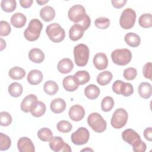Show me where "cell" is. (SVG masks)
I'll return each instance as SVG.
<instances>
[{
	"label": "cell",
	"mask_w": 152,
	"mask_h": 152,
	"mask_svg": "<svg viewBox=\"0 0 152 152\" xmlns=\"http://www.w3.org/2000/svg\"><path fill=\"white\" fill-rule=\"evenodd\" d=\"M56 128L59 132L67 133L72 129V125L69 122L65 120H62L57 124Z\"/></svg>",
	"instance_id": "obj_39"
},
{
	"label": "cell",
	"mask_w": 152,
	"mask_h": 152,
	"mask_svg": "<svg viewBox=\"0 0 152 152\" xmlns=\"http://www.w3.org/2000/svg\"><path fill=\"white\" fill-rule=\"evenodd\" d=\"M132 146V150L135 152H144L147 148L145 143L141 140L137 141Z\"/></svg>",
	"instance_id": "obj_44"
},
{
	"label": "cell",
	"mask_w": 152,
	"mask_h": 152,
	"mask_svg": "<svg viewBox=\"0 0 152 152\" xmlns=\"http://www.w3.org/2000/svg\"><path fill=\"white\" fill-rule=\"evenodd\" d=\"M138 24L142 28H147L152 26V17L150 13L141 15L138 19Z\"/></svg>",
	"instance_id": "obj_32"
},
{
	"label": "cell",
	"mask_w": 152,
	"mask_h": 152,
	"mask_svg": "<svg viewBox=\"0 0 152 152\" xmlns=\"http://www.w3.org/2000/svg\"><path fill=\"white\" fill-rule=\"evenodd\" d=\"M100 93L99 88L95 84H90L84 89L85 96L90 100H94L98 97Z\"/></svg>",
	"instance_id": "obj_26"
},
{
	"label": "cell",
	"mask_w": 152,
	"mask_h": 152,
	"mask_svg": "<svg viewBox=\"0 0 152 152\" xmlns=\"http://www.w3.org/2000/svg\"><path fill=\"white\" fill-rule=\"evenodd\" d=\"M113 75L109 71H104L98 74L96 80L100 86H106L112 80Z\"/></svg>",
	"instance_id": "obj_28"
},
{
	"label": "cell",
	"mask_w": 152,
	"mask_h": 152,
	"mask_svg": "<svg viewBox=\"0 0 152 152\" xmlns=\"http://www.w3.org/2000/svg\"><path fill=\"white\" fill-rule=\"evenodd\" d=\"M28 58L32 62L40 64L44 61L45 54L41 49L39 48H33L29 51Z\"/></svg>",
	"instance_id": "obj_24"
},
{
	"label": "cell",
	"mask_w": 152,
	"mask_h": 152,
	"mask_svg": "<svg viewBox=\"0 0 152 152\" xmlns=\"http://www.w3.org/2000/svg\"><path fill=\"white\" fill-rule=\"evenodd\" d=\"M37 137L42 141H49L53 137V133L49 128H43L38 131Z\"/></svg>",
	"instance_id": "obj_33"
},
{
	"label": "cell",
	"mask_w": 152,
	"mask_h": 152,
	"mask_svg": "<svg viewBox=\"0 0 152 152\" xmlns=\"http://www.w3.org/2000/svg\"><path fill=\"white\" fill-rule=\"evenodd\" d=\"M58 89L59 87L57 83L52 80L47 81L43 85L44 91L50 96L55 95L58 91Z\"/></svg>",
	"instance_id": "obj_31"
},
{
	"label": "cell",
	"mask_w": 152,
	"mask_h": 152,
	"mask_svg": "<svg viewBox=\"0 0 152 152\" xmlns=\"http://www.w3.org/2000/svg\"><path fill=\"white\" fill-rule=\"evenodd\" d=\"M11 145L10 138L2 132L0 133V150L5 151L8 150Z\"/></svg>",
	"instance_id": "obj_37"
},
{
	"label": "cell",
	"mask_w": 152,
	"mask_h": 152,
	"mask_svg": "<svg viewBox=\"0 0 152 152\" xmlns=\"http://www.w3.org/2000/svg\"><path fill=\"white\" fill-rule=\"evenodd\" d=\"M120 93L125 97L130 96L134 93V87L131 83L123 82L121 87Z\"/></svg>",
	"instance_id": "obj_40"
},
{
	"label": "cell",
	"mask_w": 152,
	"mask_h": 152,
	"mask_svg": "<svg viewBox=\"0 0 152 152\" xmlns=\"http://www.w3.org/2000/svg\"><path fill=\"white\" fill-rule=\"evenodd\" d=\"M46 33L49 39L54 43L62 42L65 37L64 29L56 23L48 25L46 28Z\"/></svg>",
	"instance_id": "obj_4"
},
{
	"label": "cell",
	"mask_w": 152,
	"mask_h": 152,
	"mask_svg": "<svg viewBox=\"0 0 152 152\" xmlns=\"http://www.w3.org/2000/svg\"><path fill=\"white\" fill-rule=\"evenodd\" d=\"M1 7L4 11L11 12L15 10L17 3L15 0H2L1 2Z\"/></svg>",
	"instance_id": "obj_34"
},
{
	"label": "cell",
	"mask_w": 152,
	"mask_h": 152,
	"mask_svg": "<svg viewBox=\"0 0 152 152\" xmlns=\"http://www.w3.org/2000/svg\"><path fill=\"white\" fill-rule=\"evenodd\" d=\"M90 138L88 130L85 127H80L74 132L71 136V140L73 144L80 145L86 144Z\"/></svg>",
	"instance_id": "obj_9"
},
{
	"label": "cell",
	"mask_w": 152,
	"mask_h": 152,
	"mask_svg": "<svg viewBox=\"0 0 152 152\" xmlns=\"http://www.w3.org/2000/svg\"><path fill=\"white\" fill-rule=\"evenodd\" d=\"M89 49L87 45L80 43L74 48V61L78 66H84L87 65L89 58Z\"/></svg>",
	"instance_id": "obj_2"
},
{
	"label": "cell",
	"mask_w": 152,
	"mask_h": 152,
	"mask_svg": "<svg viewBox=\"0 0 152 152\" xmlns=\"http://www.w3.org/2000/svg\"><path fill=\"white\" fill-rule=\"evenodd\" d=\"M94 25L98 28L106 29L110 26V20L107 17H100L95 20Z\"/></svg>",
	"instance_id": "obj_38"
},
{
	"label": "cell",
	"mask_w": 152,
	"mask_h": 152,
	"mask_svg": "<svg viewBox=\"0 0 152 152\" xmlns=\"http://www.w3.org/2000/svg\"><path fill=\"white\" fill-rule=\"evenodd\" d=\"M68 115L71 120L78 122L83 119L85 115V110L83 106L75 104L69 108Z\"/></svg>",
	"instance_id": "obj_12"
},
{
	"label": "cell",
	"mask_w": 152,
	"mask_h": 152,
	"mask_svg": "<svg viewBox=\"0 0 152 152\" xmlns=\"http://www.w3.org/2000/svg\"><path fill=\"white\" fill-rule=\"evenodd\" d=\"M37 102V98L35 94H28L22 100L20 105L21 110L25 113L31 112L36 107Z\"/></svg>",
	"instance_id": "obj_11"
},
{
	"label": "cell",
	"mask_w": 152,
	"mask_h": 152,
	"mask_svg": "<svg viewBox=\"0 0 152 152\" xmlns=\"http://www.w3.org/2000/svg\"><path fill=\"white\" fill-rule=\"evenodd\" d=\"M17 147L20 152H34L35 151L32 141L26 137H23L18 140Z\"/></svg>",
	"instance_id": "obj_13"
},
{
	"label": "cell",
	"mask_w": 152,
	"mask_h": 152,
	"mask_svg": "<svg viewBox=\"0 0 152 152\" xmlns=\"http://www.w3.org/2000/svg\"><path fill=\"white\" fill-rule=\"evenodd\" d=\"M151 67L152 64L151 62L146 63L142 68V73L145 78L151 80Z\"/></svg>",
	"instance_id": "obj_45"
},
{
	"label": "cell",
	"mask_w": 152,
	"mask_h": 152,
	"mask_svg": "<svg viewBox=\"0 0 152 152\" xmlns=\"http://www.w3.org/2000/svg\"><path fill=\"white\" fill-rule=\"evenodd\" d=\"M69 19L75 24H79L83 21L88 15L86 14L84 7L80 5L77 4L71 7L68 12Z\"/></svg>",
	"instance_id": "obj_8"
},
{
	"label": "cell",
	"mask_w": 152,
	"mask_h": 152,
	"mask_svg": "<svg viewBox=\"0 0 152 152\" xmlns=\"http://www.w3.org/2000/svg\"><path fill=\"white\" fill-rule=\"evenodd\" d=\"M73 76L78 85H83L88 83L90 79L89 73L85 70L78 71L76 72Z\"/></svg>",
	"instance_id": "obj_27"
},
{
	"label": "cell",
	"mask_w": 152,
	"mask_h": 152,
	"mask_svg": "<svg viewBox=\"0 0 152 152\" xmlns=\"http://www.w3.org/2000/svg\"><path fill=\"white\" fill-rule=\"evenodd\" d=\"M124 40L128 45L133 48L138 47L141 43L140 37L136 33L132 32L126 33L125 35Z\"/></svg>",
	"instance_id": "obj_25"
},
{
	"label": "cell",
	"mask_w": 152,
	"mask_h": 152,
	"mask_svg": "<svg viewBox=\"0 0 152 152\" xmlns=\"http://www.w3.org/2000/svg\"><path fill=\"white\" fill-rule=\"evenodd\" d=\"M49 147L55 152H71L72 151L70 146L59 136L53 137L50 140Z\"/></svg>",
	"instance_id": "obj_10"
},
{
	"label": "cell",
	"mask_w": 152,
	"mask_h": 152,
	"mask_svg": "<svg viewBox=\"0 0 152 152\" xmlns=\"http://www.w3.org/2000/svg\"><path fill=\"white\" fill-rule=\"evenodd\" d=\"M87 123L89 126L95 132L101 133L104 132L107 126L106 121L102 116L97 112L91 113L87 118Z\"/></svg>",
	"instance_id": "obj_3"
},
{
	"label": "cell",
	"mask_w": 152,
	"mask_h": 152,
	"mask_svg": "<svg viewBox=\"0 0 152 152\" xmlns=\"http://www.w3.org/2000/svg\"><path fill=\"white\" fill-rule=\"evenodd\" d=\"M113 62L118 65H126L130 62L132 59L131 52L126 48L114 50L111 53Z\"/></svg>",
	"instance_id": "obj_5"
},
{
	"label": "cell",
	"mask_w": 152,
	"mask_h": 152,
	"mask_svg": "<svg viewBox=\"0 0 152 152\" xmlns=\"http://www.w3.org/2000/svg\"><path fill=\"white\" fill-rule=\"evenodd\" d=\"M12 119L11 115L7 112H1L0 113V124L2 126H7L12 122Z\"/></svg>",
	"instance_id": "obj_41"
},
{
	"label": "cell",
	"mask_w": 152,
	"mask_h": 152,
	"mask_svg": "<svg viewBox=\"0 0 152 152\" xmlns=\"http://www.w3.org/2000/svg\"><path fill=\"white\" fill-rule=\"evenodd\" d=\"M8 93L14 97H18L23 93V88L22 85L17 82H14L8 86Z\"/></svg>",
	"instance_id": "obj_30"
},
{
	"label": "cell",
	"mask_w": 152,
	"mask_h": 152,
	"mask_svg": "<svg viewBox=\"0 0 152 152\" xmlns=\"http://www.w3.org/2000/svg\"><path fill=\"white\" fill-rule=\"evenodd\" d=\"M126 2L127 1L126 0H112L111 1L112 5L116 8H121L123 7Z\"/></svg>",
	"instance_id": "obj_47"
},
{
	"label": "cell",
	"mask_w": 152,
	"mask_h": 152,
	"mask_svg": "<svg viewBox=\"0 0 152 152\" xmlns=\"http://www.w3.org/2000/svg\"><path fill=\"white\" fill-rule=\"evenodd\" d=\"M6 47V43L5 41H4L2 38H1V50H2L4 49H5Z\"/></svg>",
	"instance_id": "obj_50"
},
{
	"label": "cell",
	"mask_w": 152,
	"mask_h": 152,
	"mask_svg": "<svg viewBox=\"0 0 152 152\" xmlns=\"http://www.w3.org/2000/svg\"><path fill=\"white\" fill-rule=\"evenodd\" d=\"M49 2V0H37L36 2L39 5H45V4L48 3Z\"/></svg>",
	"instance_id": "obj_51"
},
{
	"label": "cell",
	"mask_w": 152,
	"mask_h": 152,
	"mask_svg": "<svg viewBox=\"0 0 152 152\" xmlns=\"http://www.w3.org/2000/svg\"><path fill=\"white\" fill-rule=\"evenodd\" d=\"M50 110L55 113H60L64 112L66 108V103L62 98L53 99L50 104Z\"/></svg>",
	"instance_id": "obj_19"
},
{
	"label": "cell",
	"mask_w": 152,
	"mask_h": 152,
	"mask_svg": "<svg viewBox=\"0 0 152 152\" xmlns=\"http://www.w3.org/2000/svg\"><path fill=\"white\" fill-rule=\"evenodd\" d=\"M128 119V114L126 110L123 108H118L113 112L110 124L113 128L121 129L126 125Z\"/></svg>",
	"instance_id": "obj_7"
},
{
	"label": "cell",
	"mask_w": 152,
	"mask_h": 152,
	"mask_svg": "<svg viewBox=\"0 0 152 152\" xmlns=\"http://www.w3.org/2000/svg\"><path fill=\"white\" fill-rule=\"evenodd\" d=\"M25 70L19 66H14L11 68L9 72L8 75L10 78L15 80H19L23 78L26 75Z\"/></svg>",
	"instance_id": "obj_29"
},
{
	"label": "cell",
	"mask_w": 152,
	"mask_h": 152,
	"mask_svg": "<svg viewBox=\"0 0 152 152\" xmlns=\"http://www.w3.org/2000/svg\"><path fill=\"white\" fill-rule=\"evenodd\" d=\"M74 67V64L69 58H64L61 59L57 65L58 70L62 74L70 72Z\"/></svg>",
	"instance_id": "obj_16"
},
{
	"label": "cell",
	"mask_w": 152,
	"mask_h": 152,
	"mask_svg": "<svg viewBox=\"0 0 152 152\" xmlns=\"http://www.w3.org/2000/svg\"><path fill=\"white\" fill-rule=\"evenodd\" d=\"M122 138L124 141L133 145L135 143L141 140L139 134L132 129H126L123 131L122 134Z\"/></svg>",
	"instance_id": "obj_14"
},
{
	"label": "cell",
	"mask_w": 152,
	"mask_h": 152,
	"mask_svg": "<svg viewBox=\"0 0 152 152\" xmlns=\"http://www.w3.org/2000/svg\"><path fill=\"white\" fill-rule=\"evenodd\" d=\"M123 75L126 80H132L136 78L137 75V71L135 68L129 67L124 69Z\"/></svg>",
	"instance_id": "obj_42"
},
{
	"label": "cell",
	"mask_w": 152,
	"mask_h": 152,
	"mask_svg": "<svg viewBox=\"0 0 152 152\" xmlns=\"http://www.w3.org/2000/svg\"><path fill=\"white\" fill-rule=\"evenodd\" d=\"M122 83L123 81L121 80H116L113 83L112 85V90L115 93L117 94H121L120 90Z\"/></svg>",
	"instance_id": "obj_46"
},
{
	"label": "cell",
	"mask_w": 152,
	"mask_h": 152,
	"mask_svg": "<svg viewBox=\"0 0 152 152\" xmlns=\"http://www.w3.org/2000/svg\"><path fill=\"white\" fill-rule=\"evenodd\" d=\"M114 104V100L112 97L106 96L102 99L101 102L102 110L103 112H109L112 109Z\"/></svg>",
	"instance_id": "obj_35"
},
{
	"label": "cell",
	"mask_w": 152,
	"mask_h": 152,
	"mask_svg": "<svg viewBox=\"0 0 152 152\" xmlns=\"http://www.w3.org/2000/svg\"><path fill=\"white\" fill-rule=\"evenodd\" d=\"M46 105L45 104L40 101H38L34 109L31 112L32 116L34 117H40L43 116L46 112Z\"/></svg>",
	"instance_id": "obj_36"
},
{
	"label": "cell",
	"mask_w": 152,
	"mask_h": 152,
	"mask_svg": "<svg viewBox=\"0 0 152 152\" xmlns=\"http://www.w3.org/2000/svg\"><path fill=\"white\" fill-rule=\"evenodd\" d=\"M27 21L26 17L21 12H16L11 17V24L15 28L23 27Z\"/></svg>",
	"instance_id": "obj_21"
},
{
	"label": "cell",
	"mask_w": 152,
	"mask_h": 152,
	"mask_svg": "<svg viewBox=\"0 0 152 152\" xmlns=\"http://www.w3.org/2000/svg\"><path fill=\"white\" fill-rule=\"evenodd\" d=\"M144 136L147 140H148L149 141H151V140H152V128H151V127H148L144 129Z\"/></svg>",
	"instance_id": "obj_48"
},
{
	"label": "cell",
	"mask_w": 152,
	"mask_h": 152,
	"mask_svg": "<svg viewBox=\"0 0 152 152\" xmlns=\"http://www.w3.org/2000/svg\"><path fill=\"white\" fill-rule=\"evenodd\" d=\"M138 91L139 95L141 97L147 99L150 98L152 93L151 85L147 82H142L140 84L138 87Z\"/></svg>",
	"instance_id": "obj_22"
},
{
	"label": "cell",
	"mask_w": 152,
	"mask_h": 152,
	"mask_svg": "<svg viewBox=\"0 0 152 152\" xmlns=\"http://www.w3.org/2000/svg\"><path fill=\"white\" fill-rule=\"evenodd\" d=\"M11 31L10 24L6 21L2 20L0 21V36H8Z\"/></svg>",
	"instance_id": "obj_43"
},
{
	"label": "cell",
	"mask_w": 152,
	"mask_h": 152,
	"mask_svg": "<svg viewBox=\"0 0 152 152\" xmlns=\"http://www.w3.org/2000/svg\"><path fill=\"white\" fill-rule=\"evenodd\" d=\"M84 28L79 24H74L72 25L69 30V39L72 41H77L80 39L84 32Z\"/></svg>",
	"instance_id": "obj_18"
},
{
	"label": "cell",
	"mask_w": 152,
	"mask_h": 152,
	"mask_svg": "<svg viewBox=\"0 0 152 152\" xmlns=\"http://www.w3.org/2000/svg\"><path fill=\"white\" fill-rule=\"evenodd\" d=\"M43 75L42 72L38 69L31 70L27 77V81L31 85H37L40 84L43 80Z\"/></svg>",
	"instance_id": "obj_17"
},
{
	"label": "cell",
	"mask_w": 152,
	"mask_h": 152,
	"mask_svg": "<svg viewBox=\"0 0 152 152\" xmlns=\"http://www.w3.org/2000/svg\"><path fill=\"white\" fill-rule=\"evenodd\" d=\"M40 16L45 21L49 22L55 18V11L50 6H45L40 10Z\"/></svg>",
	"instance_id": "obj_23"
},
{
	"label": "cell",
	"mask_w": 152,
	"mask_h": 152,
	"mask_svg": "<svg viewBox=\"0 0 152 152\" xmlns=\"http://www.w3.org/2000/svg\"><path fill=\"white\" fill-rule=\"evenodd\" d=\"M62 85L64 89L69 92H72L75 91L79 85L75 81L73 75H68L63 79Z\"/></svg>",
	"instance_id": "obj_20"
},
{
	"label": "cell",
	"mask_w": 152,
	"mask_h": 152,
	"mask_svg": "<svg viewBox=\"0 0 152 152\" xmlns=\"http://www.w3.org/2000/svg\"><path fill=\"white\" fill-rule=\"evenodd\" d=\"M136 13L135 11L130 8L125 9L120 17L119 24L122 28L128 30L132 28L136 20Z\"/></svg>",
	"instance_id": "obj_6"
},
{
	"label": "cell",
	"mask_w": 152,
	"mask_h": 152,
	"mask_svg": "<svg viewBox=\"0 0 152 152\" xmlns=\"http://www.w3.org/2000/svg\"><path fill=\"white\" fill-rule=\"evenodd\" d=\"M33 2V0H21L20 1V4L23 8H28L31 6Z\"/></svg>",
	"instance_id": "obj_49"
},
{
	"label": "cell",
	"mask_w": 152,
	"mask_h": 152,
	"mask_svg": "<svg viewBox=\"0 0 152 152\" xmlns=\"http://www.w3.org/2000/svg\"><path fill=\"white\" fill-rule=\"evenodd\" d=\"M93 64L99 70H103L107 67L108 59L105 53L100 52L96 53L93 58Z\"/></svg>",
	"instance_id": "obj_15"
},
{
	"label": "cell",
	"mask_w": 152,
	"mask_h": 152,
	"mask_svg": "<svg viewBox=\"0 0 152 152\" xmlns=\"http://www.w3.org/2000/svg\"><path fill=\"white\" fill-rule=\"evenodd\" d=\"M43 28L42 23L37 18L30 20L28 26L24 30V36L26 40L33 42L38 39Z\"/></svg>",
	"instance_id": "obj_1"
}]
</instances>
